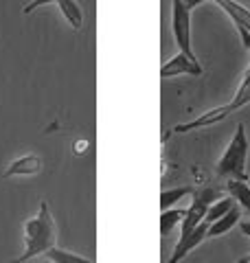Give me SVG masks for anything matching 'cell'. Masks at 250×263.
Segmentation results:
<instances>
[{"label": "cell", "mask_w": 250, "mask_h": 263, "mask_svg": "<svg viewBox=\"0 0 250 263\" xmlns=\"http://www.w3.org/2000/svg\"><path fill=\"white\" fill-rule=\"evenodd\" d=\"M57 243V226L46 202L40 204L35 217L24 221V252L9 263H27L38 254H46Z\"/></svg>", "instance_id": "obj_1"}, {"label": "cell", "mask_w": 250, "mask_h": 263, "mask_svg": "<svg viewBox=\"0 0 250 263\" xmlns=\"http://www.w3.org/2000/svg\"><path fill=\"white\" fill-rule=\"evenodd\" d=\"M248 134H246V125L244 123H237L235 134H233L228 147L224 149L222 158L218 160V171L220 178L226 180H241V182H248Z\"/></svg>", "instance_id": "obj_2"}, {"label": "cell", "mask_w": 250, "mask_h": 263, "mask_svg": "<svg viewBox=\"0 0 250 263\" xmlns=\"http://www.w3.org/2000/svg\"><path fill=\"white\" fill-rule=\"evenodd\" d=\"M248 103H250V75H246V72H244V77H241V84H239V88H237V92H235V97H233L228 103L218 105V108H213V110H208V112H204V114H200V117L193 119V121L180 123V125H176L171 132L185 134V132H193V129H202V127L218 125V123L226 119L228 114L241 110V108H244V105H248Z\"/></svg>", "instance_id": "obj_3"}, {"label": "cell", "mask_w": 250, "mask_h": 263, "mask_svg": "<svg viewBox=\"0 0 250 263\" xmlns=\"http://www.w3.org/2000/svg\"><path fill=\"white\" fill-rule=\"evenodd\" d=\"M191 197H193V202L189 204L187 215H185V219H182V224H180V237L191 235L200 224H202L204 217H206L208 206H211L213 202L220 200L222 191L220 189H213V186H200V189H193Z\"/></svg>", "instance_id": "obj_4"}, {"label": "cell", "mask_w": 250, "mask_h": 263, "mask_svg": "<svg viewBox=\"0 0 250 263\" xmlns=\"http://www.w3.org/2000/svg\"><path fill=\"white\" fill-rule=\"evenodd\" d=\"M171 31H173V40L180 46V53L187 55L191 62H198V57L191 46V11L185 7L182 0H171Z\"/></svg>", "instance_id": "obj_5"}, {"label": "cell", "mask_w": 250, "mask_h": 263, "mask_svg": "<svg viewBox=\"0 0 250 263\" xmlns=\"http://www.w3.org/2000/svg\"><path fill=\"white\" fill-rule=\"evenodd\" d=\"M208 226H211L208 221H202V224H200L191 235L180 237L178 243H176V248H173L171 257H169V261H167V263H180L191 250H195L204 239H208Z\"/></svg>", "instance_id": "obj_6"}, {"label": "cell", "mask_w": 250, "mask_h": 263, "mask_svg": "<svg viewBox=\"0 0 250 263\" xmlns=\"http://www.w3.org/2000/svg\"><path fill=\"white\" fill-rule=\"evenodd\" d=\"M204 68L195 62H191L187 55L178 53L176 57L167 60L163 66H160V77L163 79H169V77H178V75H202Z\"/></svg>", "instance_id": "obj_7"}, {"label": "cell", "mask_w": 250, "mask_h": 263, "mask_svg": "<svg viewBox=\"0 0 250 263\" xmlns=\"http://www.w3.org/2000/svg\"><path fill=\"white\" fill-rule=\"evenodd\" d=\"M44 167V160L38 154H24L20 158H15L9 167L5 169L3 178H13V176H35Z\"/></svg>", "instance_id": "obj_8"}, {"label": "cell", "mask_w": 250, "mask_h": 263, "mask_svg": "<svg viewBox=\"0 0 250 263\" xmlns=\"http://www.w3.org/2000/svg\"><path fill=\"white\" fill-rule=\"evenodd\" d=\"M224 186H226L228 197H233V202L250 215V186H248V182H241V180H226Z\"/></svg>", "instance_id": "obj_9"}, {"label": "cell", "mask_w": 250, "mask_h": 263, "mask_svg": "<svg viewBox=\"0 0 250 263\" xmlns=\"http://www.w3.org/2000/svg\"><path fill=\"white\" fill-rule=\"evenodd\" d=\"M239 219H241V209L235 204V206H233L222 219H218L215 224L208 226V237H211V239L213 237H222L224 233H228L230 228H235L239 224Z\"/></svg>", "instance_id": "obj_10"}, {"label": "cell", "mask_w": 250, "mask_h": 263, "mask_svg": "<svg viewBox=\"0 0 250 263\" xmlns=\"http://www.w3.org/2000/svg\"><path fill=\"white\" fill-rule=\"evenodd\" d=\"M60 11L64 13V18L70 22V27L75 31H79L83 27V11H81V7L75 3V0H60Z\"/></svg>", "instance_id": "obj_11"}, {"label": "cell", "mask_w": 250, "mask_h": 263, "mask_svg": "<svg viewBox=\"0 0 250 263\" xmlns=\"http://www.w3.org/2000/svg\"><path fill=\"white\" fill-rule=\"evenodd\" d=\"M187 215V209H169L160 213V235L167 237L178 224H182V219Z\"/></svg>", "instance_id": "obj_12"}, {"label": "cell", "mask_w": 250, "mask_h": 263, "mask_svg": "<svg viewBox=\"0 0 250 263\" xmlns=\"http://www.w3.org/2000/svg\"><path fill=\"white\" fill-rule=\"evenodd\" d=\"M193 193V186H176V189H165L160 193V211H169L173 204H178L182 197Z\"/></svg>", "instance_id": "obj_13"}, {"label": "cell", "mask_w": 250, "mask_h": 263, "mask_svg": "<svg viewBox=\"0 0 250 263\" xmlns=\"http://www.w3.org/2000/svg\"><path fill=\"white\" fill-rule=\"evenodd\" d=\"M235 206V202H233V197H220L218 202H213L211 206H208V211H206V217H204V221H208V224H215L218 219H222L226 213Z\"/></svg>", "instance_id": "obj_14"}, {"label": "cell", "mask_w": 250, "mask_h": 263, "mask_svg": "<svg viewBox=\"0 0 250 263\" xmlns=\"http://www.w3.org/2000/svg\"><path fill=\"white\" fill-rule=\"evenodd\" d=\"M44 257H48L53 263H95L93 259H86V257H81V254H75V252H68L64 248H57V246H53Z\"/></svg>", "instance_id": "obj_15"}, {"label": "cell", "mask_w": 250, "mask_h": 263, "mask_svg": "<svg viewBox=\"0 0 250 263\" xmlns=\"http://www.w3.org/2000/svg\"><path fill=\"white\" fill-rule=\"evenodd\" d=\"M48 3H60V0H31V3H27V5L22 7V11H24V13H31V11H35L38 7L48 5Z\"/></svg>", "instance_id": "obj_16"}, {"label": "cell", "mask_w": 250, "mask_h": 263, "mask_svg": "<svg viewBox=\"0 0 250 263\" xmlns=\"http://www.w3.org/2000/svg\"><path fill=\"white\" fill-rule=\"evenodd\" d=\"M182 3H185V7L189 11H193L195 7H200V5H204V3H208V0H182Z\"/></svg>", "instance_id": "obj_17"}, {"label": "cell", "mask_w": 250, "mask_h": 263, "mask_svg": "<svg viewBox=\"0 0 250 263\" xmlns=\"http://www.w3.org/2000/svg\"><path fill=\"white\" fill-rule=\"evenodd\" d=\"M213 3L218 5V7H222V9H226V7L233 3V0H213Z\"/></svg>", "instance_id": "obj_18"}, {"label": "cell", "mask_w": 250, "mask_h": 263, "mask_svg": "<svg viewBox=\"0 0 250 263\" xmlns=\"http://www.w3.org/2000/svg\"><path fill=\"white\" fill-rule=\"evenodd\" d=\"M237 263H250V254H246V257H241V259H237Z\"/></svg>", "instance_id": "obj_19"}, {"label": "cell", "mask_w": 250, "mask_h": 263, "mask_svg": "<svg viewBox=\"0 0 250 263\" xmlns=\"http://www.w3.org/2000/svg\"><path fill=\"white\" fill-rule=\"evenodd\" d=\"M246 75H250V64H248V68H246Z\"/></svg>", "instance_id": "obj_20"}]
</instances>
